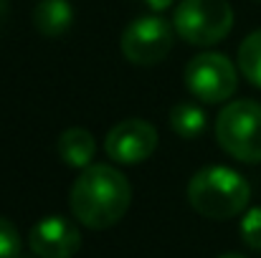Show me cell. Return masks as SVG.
<instances>
[{"label": "cell", "mask_w": 261, "mask_h": 258, "mask_svg": "<svg viewBox=\"0 0 261 258\" xmlns=\"http://www.w3.org/2000/svg\"><path fill=\"white\" fill-rule=\"evenodd\" d=\"M71 213L91 231L117 225L132 203V187L127 177L109 165H89L71 185Z\"/></svg>", "instance_id": "1"}, {"label": "cell", "mask_w": 261, "mask_h": 258, "mask_svg": "<svg viewBox=\"0 0 261 258\" xmlns=\"http://www.w3.org/2000/svg\"><path fill=\"white\" fill-rule=\"evenodd\" d=\"M251 197L249 182L236 170L213 165L195 172L188 185V203L195 213L211 220H228L239 215Z\"/></svg>", "instance_id": "2"}, {"label": "cell", "mask_w": 261, "mask_h": 258, "mask_svg": "<svg viewBox=\"0 0 261 258\" xmlns=\"http://www.w3.org/2000/svg\"><path fill=\"white\" fill-rule=\"evenodd\" d=\"M218 145L241 162H261V104L231 101L216 119Z\"/></svg>", "instance_id": "3"}, {"label": "cell", "mask_w": 261, "mask_h": 258, "mask_svg": "<svg viewBox=\"0 0 261 258\" xmlns=\"http://www.w3.org/2000/svg\"><path fill=\"white\" fill-rule=\"evenodd\" d=\"M173 25L188 43L211 46L228 36L233 10L226 0H182L175 10Z\"/></svg>", "instance_id": "4"}, {"label": "cell", "mask_w": 261, "mask_h": 258, "mask_svg": "<svg viewBox=\"0 0 261 258\" xmlns=\"http://www.w3.org/2000/svg\"><path fill=\"white\" fill-rule=\"evenodd\" d=\"M173 48V28L160 15H145L127 25L122 33V53L129 64H160Z\"/></svg>", "instance_id": "5"}, {"label": "cell", "mask_w": 261, "mask_h": 258, "mask_svg": "<svg viewBox=\"0 0 261 258\" xmlns=\"http://www.w3.org/2000/svg\"><path fill=\"white\" fill-rule=\"evenodd\" d=\"M185 84L200 101L218 104L236 91V69L221 53H200L188 64Z\"/></svg>", "instance_id": "6"}, {"label": "cell", "mask_w": 261, "mask_h": 258, "mask_svg": "<svg viewBox=\"0 0 261 258\" xmlns=\"http://www.w3.org/2000/svg\"><path fill=\"white\" fill-rule=\"evenodd\" d=\"M158 147V129L145 119H124L107 134L104 150L119 165L145 162Z\"/></svg>", "instance_id": "7"}, {"label": "cell", "mask_w": 261, "mask_h": 258, "mask_svg": "<svg viewBox=\"0 0 261 258\" xmlns=\"http://www.w3.org/2000/svg\"><path fill=\"white\" fill-rule=\"evenodd\" d=\"M28 246L38 258H74L82 248V233L71 220L51 215L31 228Z\"/></svg>", "instance_id": "8"}, {"label": "cell", "mask_w": 261, "mask_h": 258, "mask_svg": "<svg viewBox=\"0 0 261 258\" xmlns=\"http://www.w3.org/2000/svg\"><path fill=\"white\" fill-rule=\"evenodd\" d=\"M74 10L66 0H41L33 10V25L46 38H59L71 28Z\"/></svg>", "instance_id": "9"}, {"label": "cell", "mask_w": 261, "mask_h": 258, "mask_svg": "<svg viewBox=\"0 0 261 258\" xmlns=\"http://www.w3.org/2000/svg\"><path fill=\"white\" fill-rule=\"evenodd\" d=\"M94 137L91 132L82 129V127H74V129H66L61 137H59V155L66 165L71 167H89L91 160H94Z\"/></svg>", "instance_id": "10"}, {"label": "cell", "mask_w": 261, "mask_h": 258, "mask_svg": "<svg viewBox=\"0 0 261 258\" xmlns=\"http://www.w3.org/2000/svg\"><path fill=\"white\" fill-rule=\"evenodd\" d=\"M170 124H173L175 134H180L182 139H193L205 129V114L198 104L193 101H182L175 104L170 111Z\"/></svg>", "instance_id": "11"}, {"label": "cell", "mask_w": 261, "mask_h": 258, "mask_svg": "<svg viewBox=\"0 0 261 258\" xmlns=\"http://www.w3.org/2000/svg\"><path fill=\"white\" fill-rule=\"evenodd\" d=\"M239 69L241 74L261 89V31H254L239 48Z\"/></svg>", "instance_id": "12"}, {"label": "cell", "mask_w": 261, "mask_h": 258, "mask_svg": "<svg viewBox=\"0 0 261 258\" xmlns=\"http://www.w3.org/2000/svg\"><path fill=\"white\" fill-rule=\"evenodd\" d=\"M241 238L249 248L261 251V208H251L241 220Z\"/></svg>", "instance_id": "13"}, {"label": "cell", "mask_w": 261, "mask_h": 258, "mask_svg": "<svg viewBox=\"0 0 261 258\" xmlns=\"http://www.w3.org/2000/svg\"><path fill=\"white\" fill-rule=\"evenodd\" d=\"M20 256V233L18 228L0 218V258H18Z\"/></svg>", "instance_id": "14"}, {"label": "cell", "mask_w": 261, "mask_h": 258, "mask_svg": "<svg viewBox=\"0 0 261 258\" xmlns=\"http://www.w3.org/2000/svg\"><path fill=\"white\" fill-rule=\"evenodd\" d=\"M145 3H147L150 8H155V10H163V8H168L173 0H145Z\"/></svg>", "instance_id": "15"}, {"label": "cell", "mask_w": 261, "mask_h": 258, "mask_svg": "<svg viewBox=\"0 0 261 258\" xmlns=\"http://www.w3.org/2000/svg\"><path fill=\"white\" fill-rule=\"evenodd\" d=\"M8 18V3L5 0H0V25H3V20Z\"/></svg>", "instance_id": "16"}, {"label": "cell", "mask_w": 261, "mask_h": 258, "mask_svg": "<svg viewBox=\"0 0 261 258\" xmlns=\"http://www.w3.org/2000/svg\"><path fill=\"white\" fill-rule=\"evenodd\" d=\"M218 258H246V256H241V253H223V256H218Z\"/></svg>", "instance_id": "17"}]
</instances>
